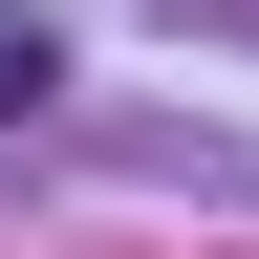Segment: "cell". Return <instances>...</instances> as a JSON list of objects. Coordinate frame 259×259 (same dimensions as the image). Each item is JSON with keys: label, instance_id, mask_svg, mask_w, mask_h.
Returning a JSON list of instances; mask_svg holds the SVG:
<instances>
[{"label": "cell", "instance_id": "1", "mask_svg": "<svg viewBox=\"0 0 259 259\" xmlns=\"http://www.w3.org/2000/svg\"><path fill=\"white\" fill-rule=\"evenodd\" d=\"M44 87H65V22H44V0H0V130L44 108Z\"/></svg>", "mask_w": 259, "mask_h": 259}]
</instances>
